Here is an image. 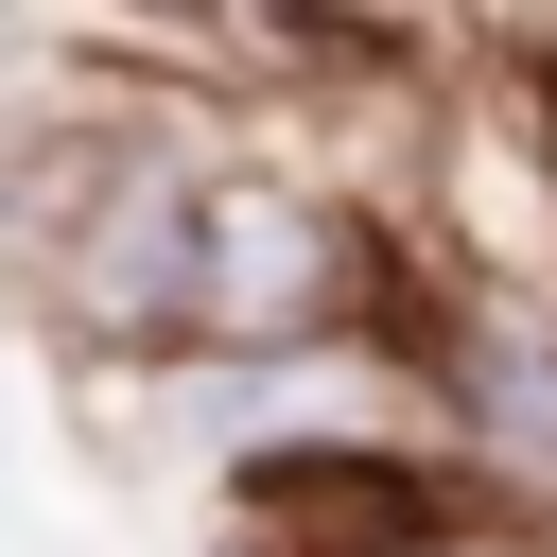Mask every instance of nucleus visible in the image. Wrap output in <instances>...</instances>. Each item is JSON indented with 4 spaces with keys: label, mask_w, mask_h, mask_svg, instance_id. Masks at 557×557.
Masks as SVG:
<instances>
[{
    "label": "nucleus",
    "mask_w": 557,
    "mask_h": 557,
    "mask_svg": "<svg viewBox=\"0 0 557 557\" xmlns=\"http://www.w3.org/2000/svg\"><path fill=\"white\" fill-rule=\"evenodd\" d=\"M418 244L383 191H331L261 139L209 157L191 209V366H313V348H400Z\"/></svg>",
    "instance_id": "f257e3e1"
},
{
    "label": "nucleus",
    "mask_w": 557,
    "mask_h": 557,
    "mask_svg": "<svg viewBox=\"0 0 557 557\" xmlns=\"http://www.w3.org/2000/svg\"><path fill=\"white\" fill-rule=\"evenodd\" d=\"M17 52H35V35H17V17H0V70H17Z\"/></svg>",
    "instance_id": "20e7f679"
},
{
    "label": "nucleus",
    "mask_w": 557,
    "mask_h": 557,
    "mask_svg": "<svg viewBox=\"0 0 557 557\" xmlns=\"http://www.w3.org/2000/svg\"><path fill=\"white\" fill-rule=\"evenodd\" d=\"M418 209L400 244L435 278H505V296H557V17H505V35H435V87H418Z\"/></svg>",
    "instance_id": "f03ea898"
},
{
    "label": "nucleus",
    "mask_w": 557,
    "mask_h": 557,
    "mask_svg": "<svg viewBox=\"0 0 557 557\" xmlns=\"http://www.w3.org/2000/svg\"><path fill=\"white\" fill-rule=\"evenodd\" d=\"M400 366H418V418H435L453 487L505 505V522H557V296H505V278H435L418 261Z\"/></svg>",
    "instance_id": "7ed1b4c3"
}]
</instances>
